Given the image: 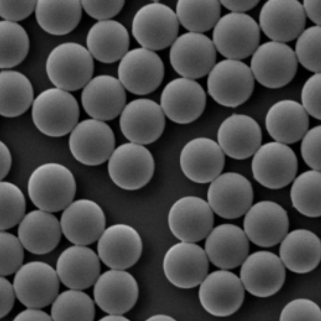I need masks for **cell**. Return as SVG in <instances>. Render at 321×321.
I'll return each instance as SVG.
<instances>
[{
  "label": "cell",
  "mask_w": 321,
  "mask_h": 321,
  "mask_svg": "<svg viewBox=\"0 0 321 321\" xmlns=\"http://www.w3.org/2000/svg\"><path fill=\"white\" fill-rule=\"evenodd\" d=\"M27 192L38 209L51 213L63 210L72 201L76 185L71 171L58 163L42 164L30 174Z\"/></svg>",
  "instance_id": "1"
},
{
  "label": "cell",
  "mask_w": 321,
  "mask_h": 321,
  "mask_svg": "<svg viewBox=\"0 0 321 321\" xmlns=\"http://www.w3.org/2000/svg\"><path fill=\"white\" fill-rule=\"evenodd\" d=\"M45 68L48 78L56 88L67 91H75L84 87L91 79L94 59L82 45L65 42L50 53Z\"/></svg>",
  "instance_id": "2"
},
{
  "label": "cell",
  "mask_w": 321,
  "mask_h": 321,
  "mask_svg": "<svg viewBox=\"0 0 321 321\" xmlns=\"http://www.w3.org/2000/svg\"><path fill=\"white\" fill-rule=\"evenodd\" d=\"M32 115L41 132L58 137L70 132L77 125L79 109L76 99L67 91L51 88L41 92L34 100Z\"/></svg>",
  "instance_id": "3"
},
{
  "label": "cell",
  "mask_w": 321,
  "mask_h": 321,
  "mask_svg": "<svg viewBox=\"0 0 321 321\" xmlns=\"http://www.w3.org/2000/svg\"><path fill=\"white\" fill-rule=\"evenodd\" d=\"M179 25L171 8L153 2L143 6L136 12L131 32L141 47L155 51L171 46L178 36Z\"/></svg>",
  "instance_id": "4"
},
{
  "label": "cell",
  "mask_w": 321,
  "mask_h": 321,
  "mask_svg": "<svg viewBox=\"0 0 321 321\" xmlns=\"http://www.w3.org/2000/svg\"><path fill=\"white\" fill-rule=\"evenodd\" d=\"M209 94L217 103L231 108L246 102L254 87L250 68L240 60L227 59L216 64L209 73Z\"/></svg>",
  "instance_id": "5"
},
{
  "label": "cell",
  "mask_w": 321,
  "mask_h": 321,
  "mask_svg": "<svg viewBox=\"0 0 321 321\" xmlns=\"http://www.w3.org/2000/svg\"><path fill=\"white\" fill-rule=\"evenodd\" d=\"M214 28L212 41L215 47L227 59L245 58L259 46V27L246 14L228 13L220 18Z\"/></svg>",
  "instance_id": "6"
},
{
  "label": "cell",
  "mask_w": 321,
  "mask_h": 321,
  "mask_svg": "<svg viewBox=\"0 0 321 321\" xmlns=\"http://www.w3.org/2000/svg\"><path fill=\"white\" fill-rule=\"evenodd\" d=\"M152 156L146 147L132 142L115 149L109 159V176L119 187L128 190L139 189L152 178L154 170Z\"/></svg>",
  "instance_id": "7"
},
{
  "label": "cell",
  "mask_w": 321,
  "mask_h": 321,
  "mask_svg": "<svg viewBox=\"0 0 321 321\" xmlns=\"http://www.w3.org/2000/svg\"><path fill=\"white\" fill-rule=\"evenodd\" d=\"M60 282L54 268L34 260L23 264L15 273L13 285L22 304L41 308L51 304L58 294Z\"/></svg>",
  "instance_id": "8"
},
{
  "label": "cell",
  "mask_w": 321,
  "mask_h": 321,
  "mask_svg": "<svg viewBox=\"0 0 321 321\" xmlns=\"http://www.w3.org/2000/svg\"><path fill=\"white\" fill-rule=\"evenodd\" d=\"M297 67L298 61L292 49L284 43L272 41L258 47L253 54L250 68L260 84L275 89L290 82Z\"/></svg>",
  "instance_id": "9"
},
{
  "label": "cell",
  "mask_w": 321,
  "mask_h": 321,
  "mask_svg": "<svg viewBox=\"0 0 321 321\" xmlns=\"http://www.w3.org/2000/svg\"><path fill=\"white\" fill-rule=\"evenodd\" d=\"M298 162L293 151L276 141L261 145L253 155L251 169L255 180L271 189L284 187L296 177Z\"/></svg>",
  "instance_id": "10"
},
{
  "label": "cell",
  "mask_w": 321,
  "mask_h": 321,
  "mask_svg": "<svg viewBox=\"0 0 321 321\" xmlns=\"http://www.w3.org/2000/svg\"><path fill=\"white\" fill-rule=\"evenodd\" d=\"M170 46L171 64L183 77L201 78L209 74L216 64V49L213 42L202 33H184Z\"/></svg>",
  "instance_id": "11"
},
{
  "label": "cell",
  "mask_w": 321,
  "mask_h": 321,
  "mask_svg": "<svg viewBox=\"0 0 321 321\" xmlns=\"http://www.w3.org/2000/svg\"><path fill=\"white\" fill-rule=\"evenodd\" d=\"M118 74L124 88L133 94L144 95L160 85L164 67L155 51L141 47L129 50L120 60Z\"/></svg>",
  "instance_id": "12"
},
{
  "label": "cell",
  "mask_w": 321,
  "mask_h": 321,
  "mask_svg": "<svg viewBox=\"0 0 321 321\" xmlns=\"http://www.w3.org/2000/svg\"><path fill=\"white\" fill-rule=\"evenodd\" d=\"M163 268L171 284L180 288L190 289L200 284L207 275L208 259L205 250L199 245L180 241L167 251Z\"/></svg>",
  "instance_id": "13"
},
{
  "label": "cell",
  "mask_w": 321,
  "mask_h": 321,
  "mask_svg": "<svg viewBox=\"0 0 321 321\" xmlns=\"http://www.w3.org/2000/svg\"><path fill=\"white\" fill-rule=\"evenodd\" d=\"M168 223L180 241L195 243L206 238L213 228V212L207 202L194 196L182 197L171 206Z\"/></svg>",
  "instance_id": "14"
},
{
  "label": "cell",
  "mask_w": 321,
  "mask_h": 321,
  "mask_svg": "<svg viewBox=\"0 0 321 321\" xmlns=\"http://www.w3.org/2000/svg\"><path fill=\"white\" fill-rule=\"evenodd\" d=\"M70 132L68 145L71 152L77 160L85 165L104 163L115 149L114 132L102 121L85 120L78 123Z\"/></svg>",
  "instance_id": "15"
},
{
  "label": "cell",
  "mask_w": 321,
  "mask_h": 321,
  "mask_svg": "<svg viewBox=\"0 0 321 321\" xmlns=\"http://www.w3.org/2000/svg\"><path fill=\"white\" fill-rule=\"evenodd\" d=\"M254 193L249 180L238 173L220 174L211 182L208 203L213 212L226 219L239 218L252 206Z\"/></svg>",
  "instance_id": "16"
},
{
  "label": "cell",
  "mask_w": 321,
  "mask_h": 321,
  "mask_svg": "<svg viewBox=\"0 0 321 321\" xmlns=\"http://www.w3.org/2000/svg\"><path fill=\"white\" fill-rule=\"evenodd\" d=\"M199 297L204 308L215 316L232 315L240 308L244 297V287L236 275L222 270L207 275L200 284Z\"/></svg>",
  "instance_id": "17"
},
{
  "label": "cell",
  "mask_w": 321,
  "mask_h": 321,
  "mask_svg": "<svg viewBox=\"0 0 321 321\" xmlns=\"http://www.w3.org/2000/svg\"><path fill=\"white\" fill-rule=\"evenodd\" d=\"M243 230L249 240L263 247L274 246L288 233L289 220L281 205L269 201L252 205L245 214Z\"/></svg>",
  "instance_id": "18"
},
{
  "label": "cell",
  "mask_w": 321,
  "mask_h": 321,
  "mask_svg": "<svg viewBox=\"0 0 321 321\" xmlns=\"http://www.w3.org/2000/svg\"><path fill=\"white\" fill-rule=\"evenodd\" d=\"M120 114L121 130L131 142L141 145L152 143L164 131L165 115L160 105L152 100H133L126 105Z\"/></svg>",
  "instance_id": "19"
},
{
  "label": "cell",
  "mask_w": 321,
  "mask_h": 321,
  "mask_svg": "<svg viewBox=\"0 0 321 321\" xmlns=\"http://www.w3.org/2000/svg\"><path fill=\"white\" fill-rule=\"evenodd\" d=\"M206 95L202 86L194 79L184 77L174 79L165 86L160 106L166 116L179 124L197 119L206 105Z\"/></svg>",
  "instance_id": "20"
},
{
  "label": "cell",
  "mask_w": 321,
  "mask_h": 321,
  "mask_svg": "<svg viewBox=\"0 0 321 321\" xmlns=\"http://www.w3.org/2000/svg\"><path fill=\"white\" fill-rule=\"evenodd\" d=\"M242 264L240 279L244 288L254 296H272L284 283L285 266L280 258L272 252H256L248 256Z\"/></svg>",
  "instance_id": "21"
},
{
  "label": "cell",
  "mask_w": 321,
  "mask_h": 321,
  "mask_svg": "<svg viewBox=\"0 0 321 321\" xmlns=\"http://www.w3.org/2000/svg\"><path fill=\"white\" fill-rule=\"evenodd\" d=\"M60 222L62 233L68 240L85 246L99 239L105 229L106 218L97 203L81 199L72 201L63 210Z\"/></svg>",
  "instance_id": "22"
},
{
  "label": "cell",
  "mask_w": 321,
  "mask_h": 321,
  "mask_svg": "<svg viewBox=\"0 0 321 321\" xmlns=\"http://www.w3.org/2000/svg\"><path fill=\"white\" fill-rule=\"evenodd\" d=\"M98 240L99 256L112 269L124 270L131 267L142 254L141 237L135 229L127 224L110 226L104 230Z\"/></svg>",
  "instance_id": "23"
},
{
  "label": "cell",
  "mask_w": 321,
  "mask_h": 321,
  "mask_svg": "<svg viewBox=\"0 0 321 321\" xmlns=\"http://www.w3.org/2000/svg\"><path fill=\"white\" fill-rule=\"evenodd\" d=\"M224 153L217 143L204 137L194 138L184 147L180 156L181 169L195 182H211L221 174L225 164Z\"/></svg>",
  "instance_id": "24"
},
{
  "label": "cell",
  "mask_w": 321,
  "mask_h": 321,
  "mask_svg": "<svg viewBox=\"0 0 321 321\" xmlns=\"http://www.w3.org/2000/svg\"><path fill=\"white\" fill-rule=\"evenodd\" d=\"M306 15L302 5L295 0H270L260 13V26L273 41L284 43L293 40L304 30Z\"/></svg>",
  "instance_id": "25"
},
{
  "label": "cell",
  "mask_w": 321,
  "mask_h": 321,
  "mask_svg": "<svg viewBox=\"0 0 321 321\" xmlns=\"http://www.w3.org/2000/svg\"><path fill=\"white\" fill-rule=\"evenodd\" d=\"M94 294L99 307L109 314H122L134 306L139 295L135 278L124 270L112 269L99 276Z\"/></svg>",
  "instance_id": "26"
},
{
  "label": "cell",
  "mask_w": 321,
  "mask_h": 321,
  "mask_svg": "<svg viewBox=\"0 0 321 321\" xmlns=\"http://www.w3.org/2000/svg\"><path fill=\"white\" fill-rule=\"evenodd\" d=\"M84 87L82 104L87 114L93 119L102 121L112 120L121 113L126 105L124 88L113 77L97 76Z\"/></svg>",
  "instance_id": "27"
},
{
  "label": "cell",
  "mask_w": 321,
  "mask_h": 321,
  "mask_svg": "<svg viewBox=\"0 0 321 321\" xmlns=\"http://www.w3.org/2000/svg\"><path fill=\"white\" fill-rule=\"evenodd\" d=\"M262 135L258 123L248 115L233 114L220 125L218 143L224 153L237 160L253 155L261 145Z\"/></svg>",
  "instance_id": "28"
},
{
  "label": "cell",
  "mask_w": 321,
  "mask_h": 321,
  "mask_svg": "<svg viewBox=\"0 0 321 321\" xmlns=\"http://www.w3.org/2000/svg\"><path fill=\"white\" fill-rule=\"evenodd\" d=\"M206 238L204 250L208 260L218 267L235 268L248 256L249 239L244 230L237 225H219L213 228Z\"/></svg>",
  "instance_id": "29"
},
{
  "label": "cell",
  "mask_w": 321,
  "mask_h": 321,
  "mask_svg": "<svg viewBox=\"0 0 321 321\" xmlns=\"http://www.w3.org/2000/svg\"><path fill=\"white\" fill-rule=\"evenodd\" d=\"M55 269L60 281L65 286L81 290L95 283L101 267L99 258L92 249L75 244L60 254Z\"/></svg>",
  "instance_id": "30"
},
{
  "label": "cell",
  "mask_w": 321,
  "mask_h": 321,
  "mask_svg": "<svg viewBox=\"0 0 321 321\" xmlns=\"http://www.w3.org/2000/svg\"><path fill=\"white\" fill-rule=\"evenodd\" d=\"M60 221L52 213L38 209L26 214L19 224L18 237L24 249L35 255L52 252L60 241Z\"/></svg>",
  "instance_id": "31"
},
{
  "label": "cell",
  "mask_w": 321,
  "mask_h": 321,
  "mask_svg": "<svg viewBox=\"0 0 321 321\" xmlns=\"http://www.w3.org/2000/svg\"><path fill=\"white\" fill-rule=\"evenodd\" d=\"M265 126L275 141L286 144L301 140L308 130V114L301 104L292 99L280 100L268 110Z\"/></svg>",
  "instance_id": "32"
},
{
  "label": "cell",
  "mask_w": 321,
  "mask_h": 321,
  "mask_svg": "<svg viewBox=\"0 0 321 321\" xmlns=\"http://www.w3.org/2000/svg\"><path fill=\"white\" fill-rule=\"evenodd\" d=\"M86 44L94 59L112 63L120 61L129 50L130 35L125 26L118 21H97L88 30Z\"/></svg>",
  "instance_id": "33"
},
{
  "label": "cell",
  "mask_w": 321,
  "mask_h": 321,
  "mask_svg": "<svg viewBox=\"0 0 321 321\" xmlns=\"http://www.w3.org/2000/svg\"><path fill=\"white\" fill-rule=\"evenodd\" d=\"M280 258L288 269L304 274L310 272L318 265L321 257V243L318 237L304 229L287 233L281 241Z\"/></svg>",
  "instance_id": "34"
},
{
  "label": "cell",
  "mask_w": 321,
  "mask_h": 321,
  "mask_svg": "<svg viewBox=\"0 0 321 321\" xmlns=\"http://www.w3.org/2000/svg\"><path fill=\"white\" fill-rule=\"evenodd\" d=\"M83 10L80 0H39L35 12L41 28L51 35L61 36L69 34L77 27Z\"/></svg>",
  "instance_id": "35"
},
{
  "label": "cell",
  "mask_w": 321,
  "mask_h": 321,
  "mask_svg": "<svg viewBox=\"0 0 321 321\" xmlns=\"http://www.w3.org/2000/svg\"><path fill=\"white\" fill-rule=\"evenodd\" d=\"M32 84L24 74L4 70L0 73V113L9 118L25 112L34 100Z\"/></svg>",
  "instance_id": "36"
},
{
  "label": "cell",
  "mask_w": 321,
  "mask_h": 321,
  "mask_svg": "<svg viewBox=\"0 0 321 321\" xmlns=\"http://www.w3.org/2000/svg\"><path fill=\"white\" fill-rule=\"evenodd\" d=\"M220 1L178 0L175 11L179 24L189 32L202 33L214 28L220 19Z\"/></svg>",
  "instance_id": "37"
},
{
  "label": "cell",
  "mask_w": 321,
  "mask_h": 321,
  "mask_svg": "<svg viewBox=\"0 0 321 321\" xmlns=\"http://www.w3.org/2000/svg\"><path fill=\"white\" fill-rule=\"evenodd\" d=\"M321 181L320 171L313 169L303 172L293 180L291 201L303 215L311 217L321 216Z\"/></svg>",
  "instance_id": "38"
},
{
  "label": "cell",
  "mask_w": 321,
  "mask_h": 321,
  "mask_svg": "<svg viewBox=\"0 0 321 321\" xmlns=\"http://www.w3.org/2000/svg\"><path fill=\"white\" fill-rule=\"evenodd\" d=\"M51 306L52 320L91 321L94 318L93 300L80 290L70 289L58 294Z\"/></svg>",
  "instance_id": "39"
},
{
  "label": "cell",
  "mask_w": 321,
  "mask_h": 321,
  "mask_svg": "<svg viewBox=\"0 0 321 321\" xmlns=\"http://www.w3.org/2000/svg\"><path fill=\"white\" fill-rule=\"evenodd\" d=\"M29 48L26 30L17 23L4 20L0 22V67L11 68L25 58Z\"/></svg>",
  "instance_id": "40"
},
{
  "label": "cell",
  "mask_w": 321,
  "mask_h": 321,
  "mask_svg": "<svg viewBox=\"0 0 321 321\" xmlns=\"http://www.w3.org/2000/svg\"><path fill=\"white\" fill-rule=\"evenodd\" d=\"M1 231L19 224L25 214L26 202L21 189L12 182H0Z\"/></svg>",
  "instance_id": "41"
},
{
  "label": "cell",
  "mask_w": 321,
  "mask_h": 321,
  "mask_svg": "<svg viewBox=\"0 0 321 321\" xmlns=\"http://www.w3.org/2000/svg\"><path fill=\"white\" fill-rule=\"evenodd\" d=\"M298 37L295 52L297 61L310 71L320 72V26L308 28Z\"/></svg>",
  "instance_id": "42"
},
{
  "label": "cell",
  "mask_w": 321,
  "mask_h": 321,
  "mask_svg": "<svg viewBox=\"0 0 321 321\" xmlns=\"http://www.w3.org/2000/svg\"><path fill=\"white\" fill-rule=\"evenodd\" d=\"M24 249L18 237L5 231H1L0 276L5 277L15 273L23 265Z\"/></svg>",
  "instance_id": "43"
},
{
  "label": "cell",
  "mask_w": 321,
  "mask_h": 321,
  "mask_svg": "<svg viewBox=\"0 0 321 321\" xmlns=\"http://www.w3.org/2000/svg\"><path fill=\"white\" fill-rule=\"evenodd\" d=\"M281 321H321V311L312 301L304 298L294 300L287 304L281 313Z\"/></svg>",
  "instance_id": "44"
},
{
  "label": "cell",
  "mask_w": 321,
  "mask_h": 321,
  "mask_svg": "<svg viewBox=\"0 0 321 321\" xmlns=\"http://www.w3.org/2000/svg\"><path fill=\"white\" fill-rule=\"evenodd\" d=\"M320 72L315 73L304 83L301 90V105L308 114L321 120Z\"/></svg>",
  "instance_id": "45"
},
{
  "label": "cell",
  "mask_w": 321,
  "mask_h": 321,
  "mask_svg": "<svg viewBox=\"0 0 321 321\" xmlns=\"http://www.w3.org/2000/svg\"><path fill=\"white\" fill-rule=\"evenodd\" d=\"M321 127L317 125L308 130L301 139L302 158L312 169L321 171Z\"/></svg>",
  "instance_id": "46"
},
{
  "label": "cell",
  "mask_w": 321,
  "mask_h": 321,
  "mask_svg": "<svg viewBox=\"0 0 321 321\" xmlns=\"http://www.w3.org/2000/svg\"><path fill=\"white\" fill-rule=\"evenodd\" d=\"M83 10L97 21L112 19L121 11L125 1L81 0Z\"/></svg>",
  "instance_id": "47"
},
{
  "label": "cell",
  "mask_w": 321,
  "mask_h": 321,
  "mask_svg": "<svg viewBox=\"0 0 321 321\" xmlns=\"http://www.w3.org/2000/svg\"><path fill=\"white\" fill-rule=\"evenodd\" d=\"M37 0H0V15L5 21L17 23L34 11Z\"/></svg>",
  "instance_id": "48"
},
{
  "label": "cell",
  "mask_w": 321,
  "mask_h": 321,
  "mask_svg": "<svg viewBox=\"0 0 321 321\" xmlns=\"http://www.w3.org/2000/svg\"><path fill=\"white\" fill-rule=\"evenodd\" d=\"M0 318H4L11 311L14 305L16 293L13 284L5 277H0Z\"/></svg>",
  "instance_id": "49"
},
{
  "label": "cell",
  "mask_w": 321,
  "mask_h": 321,
  "mask_svg": "<svg viewBox=\"0 0 321 321\" xmlns=\"http://www.w3.org/2000/svg\"><path fill=\"white\" fill-rule=\"evenodd\" d=\"M41 308H27L19 313L13 321H52L51 315Z\"/></svg>",
  "instance_id": "50"
},
{
  "label": "cell",
  "mask_w": 321,
  "mask_h": 321,
  "mask_svg": "<svg viewBox=\"0 0 321 321\" xmlns=\"http://www.w3.org/2000/svg\"><path fill=\"white\" fill-rule=\"evenodd\" d=\"M259 0H222L220 1L222 5L232 13H244L256 6L259 3Z\"/></svg>",
  "instance_id": "51"
},
{
  "label": "cell",
  "mask_w": 321,
  "mask_h": 321,
  "mask_svg": "<svg viewBox=\"0 0 321 321\" xmlns=\"http://www.w3.org/2000/svg\"><path fill=\"white\" fill-rule=\"evenodd\" d=\"M12 158L10 151L3 142H0V178L3 180L8 174L11 167Z\"/></svg>",
  "instance_id": "52"
},
{
  "label": "cell",
  "mask_w": 321,
  "mask_h": 321,
  "mask_svg": "<svg viewBox=\"0 0 321 321\" xmlns=\"http://www.w3.org/2000/svg\"><path fill=\"white\" fill-rule=\"evenodd\" d=\"M321 0H306L302 7L305 14L317 25L321 24Z\"/></svg>",
  "instance_id": "53"
},
{
  "label": "cell",
  "mask_w": 321,
  "mask_h": 321,
  "mask_svg": "<svg viewBox=\"0 0 321 321\" xmlns=\"http://www.w3.org/2000/svg\"><path fill=\"white\" fill-rule=\"evenodd\" d=\"M100 321H124L129 320L122 314H109V315L104 317L99 320Z\"/></svg>",
  "instance_id": "54"
},
{
  "label": "cell",
  "mask_w": 321,
  "mask_h": 321,
  "mask_svg": "<svg viewBox=\"0 0 321 321\" xmlns=\"http://www.w3.org/2000/svg\"><path fill=\"white\" fill-rule=\"evenodd\" d=\"M147 321H173L176 320L171 316L164 314H158L148 318Z\"/></svg>",
  "instance_id": "55"
}]
</instances>
